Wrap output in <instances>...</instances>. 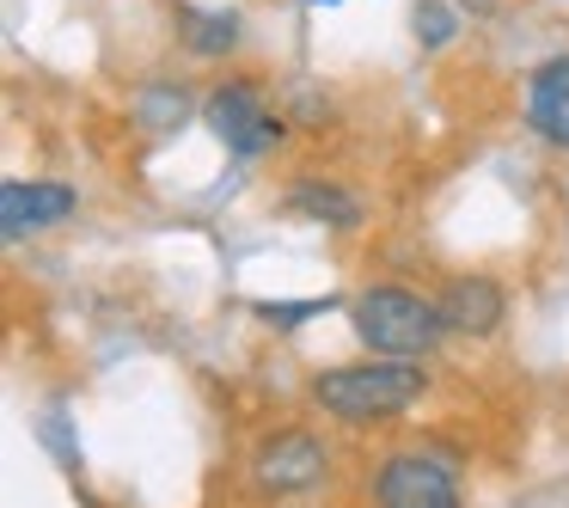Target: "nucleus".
I'll return each mask as SVG.
<instances>
[{
  "label": "nucleus",
  "mask_w": 569,
  "mask_h": 508,
  "mask_svg": "<svg viewBox=\"0 0 569 508\" xmlns=\"http://www.w3.org/2000/svg\"><path fill=\"white\" fill-rule=\"evenodd\" d=\"M417 398H422V368L410 356L349 361V368H325L312 380V405H325V417L337 422H380L410 410Z\"/></svg>",
  "instance_id": "1"
},
{
  "label": "nucleus",
  "mask_w": 569,
  "mask_h": 508,
  "mask_svg": "<svg viewBox=\"0 0 569 508\" xmlns=\"http://www.w3.org/2000/svg\"><path fill=\"white\" fill-rule=\"evenodd\" d=\"M356 319V337L373 349V356H429L447 331V312L441 300H422V295H405V288H368V295L349 307Z\"/></svg>",
  "instance_id": "2"
},
{
  "label": "nucleus",
  "mask_w": 569,
  "mask_h": 508,
  "mask_svg": "<svg viewBox=\"0 0 569 508\" xmlns=\"http://www.w3.org/2000/svg\"><path fill=\"white\" fill-rule=\"evenodd\" d=\"M202 117H209V129L221 136V148L239 153V160H258V153H270L276 141H282V123L263 111V99L246 87V80L214 87L209 104H202Z\"/></svg>",
  "instance_id": "3"
},
{
  "label": "nucleus",
  "mask_w": 569,
  "mask_h": 508,
  "mask_svg": "<svg viewBox=\"0 0 569 508\" xmlns=\"http://www.w3.org/2000/svg\"><path fill=\"white\" fill-rule=\"evenodd\" d=\"M373 496L380 508H459V484L441 459L422 454H392L373 478Z\"/></svg>",
  "instance_id": "4"
},
{
  "label": "nucleus",
  "mask_w": 569,
  "mask_h": 508,
  "mask_svg": "<svg viewBox=\"0 0 569 508\" xmlns=\"http://www.w3.org/2000/svg\"><path fill=\"white\" fill-rule=\"evenodd\" d=\"M74 215V190L68 185H43V178H7L0 185V227H7V239H26L38 233V227H56Z\"/></svg>",
  "instance_id": "5"
},
{
  "label": "nucleus",
  "mask_w": 569,
  "mask_h": 508,
  "mask_svg": "<svg viewBox=\"0 0 569 508\" xmlns=\"http://www.w3.org/2000/svg\"><path fill=\"white\" fill-rule=\"evenodd\" d=\"M325 447L312 441V435H276V441L258 447V459H251V471H258L263 490H312V484L325 478Z\"/></svg>",
  "instance_id": "6"
},
{
  "label": "nucleus",
  "mask_w": 569,
  "mask_h": 508,
  "mask_svg": "<svg viewBox=\"0 0 569 508\" xmlns=\"http://www.w3.org/2000/svg\"><path fill=\"white\" fill-rule=\"evenodd\" d=\"M527 123L539 129L545 141L569 148V56H551V62L532 68V80H527Z\"/></svg>",
  "instance_id": "7"
},
{
  "label": "nucleus",
  "mask_w": 569,
  "mask_h": 508,
  "mask_svg": "<svg viewBox=\"0 0 569 508\" xmlns=\"http://www.w3.org/2000/svg\"><path fill=\"white\" fill-rule=\"evenodd\" d=\"M441 312H447V331H478L483 337V331L502 325V288L483 282V276H466V282L447 288Z\"/></svg>",
  "instance_id": "8"
},
{
  "label": "nucleus",
  "mask_w": 569,
  "mask_h": 508,
  "mask_svg": "<svg viewBox=\"0 0 569 508\" xmlns=\"http://www.w3.org/2000/svg\"><path fill=\"white\" fill-rule=\"evenodd\" d=\"M178 26H184V43L197 56H221V50H233V43H239V19L233 13H197V7H184Z\"/></svg>",
  "instance_id": "9"
},
{
  "label": "nucleus",
  "mask_w": 569,
  "mask_h": 508,
  "mask_svg": "<svg viewBox=\"0 0 569 508\" xmlns=\"http://www.w3.org/2000/svg\"><path fill=\"white\" fill-rule=\"evenodd\" d=\"M295 209L312 215V221H331V227H356L361 221V202L337 185H300L295 190Z\"/></svg>",
  "instance_id": "10"
},
{
  "label": "nucleus",
  "mask_w": 569,
  "mask_h": 508,
  "mask_svg": "<svg viewBox=\"0 0 569 508\" xmlns=\"http://www.w3.org/2000/svg\"><path fill=\"white\" fill-rule=\"evenodd\" d=\"M417 38L422 43H447V38H453V13H447L441 0H422V7H417Z\"/></svg>",
  "instance_id": "11"
},
{
  "label": "nucleus",
  "mask_w": 569,
  "mask_h": 508,
  "mask_svg": "<svg viewBox=\"0 0 569 508\" xmlns=\"http://www.w3.org/2000/svg\"><path fill=\"white\" fill-rule=\"evenodd\" d=\"M141 117H148V129H166V123H184V99H178V92H148V99H141Z\"/></svg>",
  "instance_id": "12"
},
{
  "label": "nucleus",
  "mask_w": 569,
  "mask_h": 508,
  "mask_svg": "<svg viewBox=\"0 0 569 508\" xmlns=\"http://www.w3.org/2000/svg\"><path fill=\"white\" fill-rule=\"evenodd\" d=\"M319 7H337V0H319Z\"/></svg>",
  "instance_id": "13"
}]
</instances>
